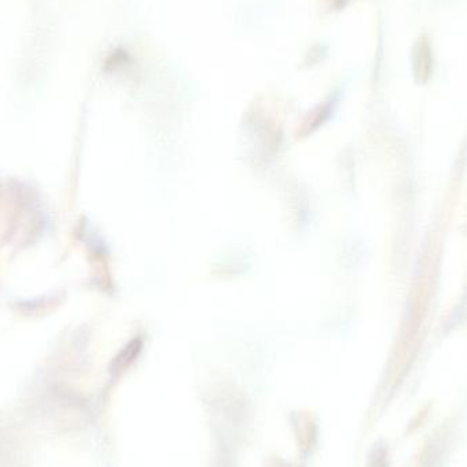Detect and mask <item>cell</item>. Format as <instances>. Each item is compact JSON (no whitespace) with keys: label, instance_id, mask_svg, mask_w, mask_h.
<instances>
[{"label":"cell","instance_id":"obj_1","mask_svg":"<svg viewBox=\"0 0 467 467\" xmlns=\"http://www.w3.org/2000/svg\"><path fill=\"white\" fill-rule=\"evenodd\" d=\"M411 59H413V71L417 78L427 81L433 68V51L430 36L421 35L417 38Z\"/></svg>","mask_w":467,"mask_h":467}]
</instances>
